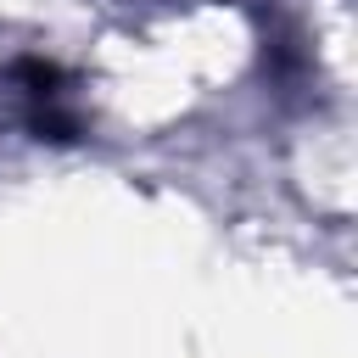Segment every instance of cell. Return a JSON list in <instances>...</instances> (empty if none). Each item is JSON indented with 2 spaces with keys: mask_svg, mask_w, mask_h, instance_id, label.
Here are the masks:
<instances>
[{
  "mask_svg": "<svg viewBox=\"0 0 358 358\" xmlns=\"http://www.w3.org/2000/svg\"><path fill=\"white\" fill-rule=\"evenodd\" d=\"M11 73H17V84H28L34 101H56V90L67 84V73H62L56 62H39V56H22Z\"/></svg>",
  "mask_w": 358,
  "mask_h": 358,
  "instance_id": "obj_1",
  "label": "cell"
},
{
  "mask_svg": "<svg viewBox=\"0 0 358 358\" xmlns=\"http://www.w3.org/2000/svg\"><path fill=\"white\" fill-rule=\"evenodd\" d=\"M28 129H34V140H56V145H67V140H78V117L73 112H62V106H34V117H28Z\"/></svg>",
  "mask_w": 358,
  "mask_h": 358,
  "instance_id": "obj_2",
  "label": "cell"
}]
</instances>
